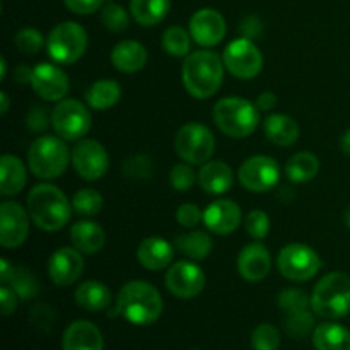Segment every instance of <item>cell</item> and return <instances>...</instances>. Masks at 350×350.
<instances>
[{"mask_svg": "<svg viewBox=\"0 0 350 350\" xmlns=\"http://www.w3.org/2000/svg\"><path fill=\"white\" fill-rule=\"evenodd\" d=\"M224 62L215 51L198 50L185 57L181 79L190 96L208 99L215 96L224 81Z\"/></svg>", "mask_w": 350, "mask_h": 350, "instance_id": "obj_1", "label": "cell"}, {"mask_svg": "<svg viewBox=\"0 0 350 350\" xmlns=\"http://www.w3.org/2000/svg\"><path fill=\"white\" fill-rule=\"evenodd\" d=\"M164 304L159 291L146 280H132L120 289L116 297V311L129 323L147 327L163 314Z\"/></svg>", "mask_w": 350, "mask_h": 350, "instance_id": "obj_2", "label": "cell"}, {"mask_svg": "<svg viewBox=\"0 0 350 350\" xmlns=\"http://www.w3.org/2000/svg\"><path fill=\"white\" fill-rule=\"evenodd\" d=\"M27 212L38 228L46 232H57L70 221L72 202H68L58 187L41 183L31 188L27 195Z\"/></svg>", "mask_w": 350, "mask_h": 350, "instance_id": "obj_3", "label": "cell"}, {"mask_svg": "<svg viewBox=\"0 0 350 350\" xmlns=\"http://www.w3.org/2000/svg\"><path fill=\"white\" fill-rule=\"evenodd\" d=\"M311 310L325 320H340L350 314V277L332 272L314 286Z\"/></svg>", "mask_w": 350, "mask_h": 350, "instance_id": "obj_4", "label": "cell"}, {"mask_svg": "<svg viewBox=\"0 0 350 350\" xmlns=\"http://www.w3.org/2000/svg\"><path fill=\"white\" fill-rule=\"evenodd\" d=\"M214 122L226 137L245 139L260 125V109L245 98H222L214 106Z\"/></svg>", "mask_w": 350, "mask_h": 350, "instance_id": "obj_5", "label": "cell"}, {"mask_svg": "<svg viewBox=\"0 0 350 350\" xmlns=\"http://www.w3.org/2000/svg\"><path fill=\"white\" fill-rule=\"evenodd\" d=\"M68 154L65 140L58 135H41L31 144L27 150V166L31 173L41 180H57L67 171Z\"/></svg>", "mask_w": 350, "mask_h": 350, "instance_id": "obj_6", "label": "cell"}, {"mask_svg": "<svg viewBox=\"0 0 350 350\" xmlns=\"http://www.w3.org/2000/svg\"><path fill=\"white\" fill-rule=\"evenodd\" d=\"M88 48V33L74 21H64L50 31L46 40L48 55L57 64H75Z\"/></svg>", "mask_w": 350, "mask_h": 350, "instance_id": "obj_7", "label": "cell"}, {"mask_svg": "<svg viewBox=\"0 0 350 350\" xmlns=\"http://www.w3.org/2000/svg\"><path fill=\"white\" fill-rule=\"evenodd\" d=\"M178 156L188 164H205L215 150V137L204 123L191 122L181 126L174 139Z\"/></svg>", "mask_w": 350, "mask_h": 350, "instance_id": "obj_8", "label": "cell"}, {"mask_svg": "<svg viewBox=\"0 0 350 350\" xmlns=\"http://www.w3.org/2000/svg\"><path fill=\"white\" fill-rule=\"evenodd\" d=\"M277 267L287 280L306 282L320 272L321 258L311 246L304 243H291L280 250Z\"/></svg>", "mask_w": 350, "mask_h": 350, "instance_id": "obj_9", "label": "cell"}, {"mask_svg": "<svg viewBox=\"0 0 350 350\" xmlns=\"http://www.w3.org/2000/svg\"><path fill=\"white\" fill-rule=\"evenodd\" d=\"M92 125L89 109L77 99H62L51 111V126L64 140H81L88 135Z\"/></svg>", "mask_w": 350, "mask_h": 350, "instance_id": "obj_10", "label": "cell"}, {"mask_svg": "<svg viewBox=\"0 0 350 350\" xmlns=\"http://www.w3.org/2000/svg\"><path fill=\"white\" fill-rule=\"evenodd\" d=\"M222 62L229 74L243 79V81L255 79L263 68L262 51L250 38L245 36L232 40L226 46L224 53H222Z\"/></svg>", "mask_w": 350, "mask_h": 350, "instance_id": "obj_11", "label": "cell"}, {"mask_svg": "<svg viewBox=\"0 0 350 350\" xmlns=\"http://www.w3.org/2000/svg\"><path fill=\"white\" fill-rule=\"evenodd\" d=\"M72 164L82 180L96 181L108 173L109 156L98 140L81 139L72 149Z\"/></svg>", "mask_w": 350, "mask_h": 350, "instance_id": "obj_12", "label": "cell"}, {"mask_svg": "<svg viewBox=\"0 0 350 350\" xmlns=\"http://www.w3.org/2000/svg\"><path fill=\"white\" fill-rule=\"evenodd\" d=\"M239 183L253 193L272 190L280 180V167L270 156H253L241 164L238 171Z\"/></svg>", "mask_w": 350, "mask_h": 350, "instance_id": "obj_13", "label": "cell"}, {"mask_svg": "<svg viewBox=\"0 0 350 350\" xmlns=\"http://www.w3.org/2000/svg\"><path fill=\"white\" fill-rule=\"evenodd\" d=\"M29 236V212L21 204L5 200L0 205V245L5 250L23 246Z\"/></svg>", "mask_w": 350, "mask_h": 350, "instance_id": "obj_14", "label": "cell"}, {"mask_svg": "<svg viewBox=\"0 0 350 350\" xmlns=\"http://www.w3.org/2000/svg\"><path fill=\"white\" fill-rule=\"evenodd\" d=\"M166 287L180 299H193L205 289V275L193 260H181L167 270Z\"/></svg>", "mask_w": 350, "mask_h": 350, "instance_id": "obj_15", "label": "cell"}, {"mask_svg": "<svg viewBox=\"0 0 350 350\" xmlns=\"http://www.w3.org/2000/svg\"><path fill=\"white\" fill-rule=\"evenodd\" d=\"M31 88L44 101H62L70 89V82L60 67L43 62L33 68Z\"/></svg>", "mask_w": 350, "mask_h": 350, "instance_id": "obj_16", "label": "cell"}, {"mask_svg": "<svg viewBox=\"0 0 350 350\" xmlns=\"http://www.w3.org/2000/svg\"><path fill=\"white\" fill-rule=\"evenodd\" d=\"M84 272L82 253L74 246H64L51 255L48 262V273L51 282L58 287H68L77 282Z\"/></svg>", "mask_w": 350, "mask_h": 350, "instance_id": "obj_17", "label": "cell"}, {"mask_svg": "<svg viewBox=\"0 0 350 350\" xmlns=\"http://www.w3.org/2000/svg\"><path fill=\"white\" fill-rule=\"evenodd\" d=\"M226 19L215 9H200L191 16L190 34L197 44L212 48L221 43L226 36Z\"/></svg>", "mask_w": 350, "mask_h": 350, "instance_id": "obj_18", "label": "cell"}, {"mask_svg": "<svg viewBox=\"0 0 350 350\" xmlns=\"http://www.w3.org/2000/svg\"><path fill=\"white\" fill-rule=\"evenodd\" d=\"M241 208L232 200H215L204 211V224L211 232L228 236L241 224Z\"/></svg>", "mask_w": 350, "mask_h": 350, "instance_id": "obj_19", "label": "cell"}, {"mask_svg": "<svg viewBox=\"0 0 350 350\" xmlns=\"http://www.w3.org/2000/svg\"><path fill=\"white\" fill-rule=\"evenodd\" d=\"M272 270V256L262 243H252L238 256V272L248 282H260Z\"/></svg>", "mask_w": 350, "mask_h": 350, "instance_id": "obj_20", "label": "cell"}, {"mask_svg": "<svg viewBox=\"0 0 350 350\" xmlns=\"http://www.w3.org/2000/svg\"><path fill=\"white\" fill-rule=\"evenodd\" d=\"M105 338L94 323L85 320L68 325L62 337V350H103Z\"/></svg>", "mask_w": 350, "mask_h": 350, "instance_id": "obj_21", "label": "cell"}, {"mask_svg": "<svg viewBox=\"0 0 350 350\" xmlns=\"http://www.w3.org/2000/svg\"><path fill=\"white\" fill-rule=\"evenodd\" d=\"M174 248L167 239L159 238V236H150L146 238L137 248V260L144 269L150 272H159L170 267L174 258Z\"/></svg>", "mask_w": 350, "mask_h": 350, "instance_id": "obj_22", "label": "cell"}, {"mask_svg": "<svg viewBox=\"0 0 350 350\" xmlns=\"http://www.w3.org/2000/svg\"><path fill=\"white\" fill-rule=\"evenodd\" d=\"M146 46L139 41L123 40L111 50V64L122 74H135L142 70L147 64Z\"/></svg>", "mask_w": 350, "mask_h": 350, "instance_id": "obj_23", "label": "cell"}, {"mask_svg": "<svg viewBox=\"0 0 350 350\" xmlns=\"http://www.w3.org/2000/svg\"><path fill=\"white\" fill-rule=\"evenodd\" d=\"M0 280L5 286L12 287L21 301H29L40 293V284L29 270L23 267H14L5 258L0 260Z\"/></svg>", "mask_w": 350, "mask_h": 350, "instance_id": "obj_24", "label": "cell"}, {"mask_svg": "<svg viewBox=\"0 0 350 350\" xmlns=\"http://www.w3.org/2000/svg\"><path fill=\"white\" fill-rule=\"evenodd\" d=\"M234 183L232 170L222 161H207L198 171V185L208 195H222Z\"/></svg>", "mask_w": 350, "mask_h": 350, "instance_id": "obj_25", "label": "cell"}, {"mask_svg": "<svg viewBox=\"0 0 350 350\" xmlns=\"http://www.w3.org/2000/svg\"><path fill=\"white\" fill-rule=\"evenodd\" d=\"M263 132L267 139L279 147H289L299 139V125L296 120L284 113H273L265 118Z\"/></svg>", "mask_w": 350, "mask_h": 350, "instance_id": "obj_26", "label": "cell"}, {"mask_svg": "<svg viewBox=\"0 0 350 350\" xmlns=\"http://www.w3.org/2000/svg\"><path fill=\"white\" fill-rule=\"evenodd\" d=\"M27 171L23 161L12 154H3L0 159V193L14 197L26 187Z\"/></svg>", "mask_w": 350, "mask_h": 350, "instance_id": "obj_27", "label": "cell"}, {"mask_svg": "<svg viewBox=\"0 0 350 350\" xmlns=\"http://www.w3.org/2000/svg\"><path fill=\"white\" fill-rule=\"evenodd\" d=\"M70 241L74 248L84 255H94L105 246L106 232L98 222L79 221L70 229Z\"/></svg>", "mask_w": 350, "mask_h": 350, "instance_id": "obj_28", "label": "cell"}, {"mask_svg": "<svg viewBox=\"0 0 350 350\" xmlns=\"http://www.w3.org/2000/svg\"><path fill=\"white\" fill-rule=\"evenodd\" d=\"M75 303L79 308L91 313L105 311L111 304V291L99 280H85L75 289Z\"/></svg>", "mask_w": 350, "mask_h": 350, "instance_id": "obj_29", "label": "cell"}, {"mask_svg": "<svg viewBox=\"0 0 350 350\" xmlns=\"http://www.w3.org/2000/svg\"><path fill=\"white\" fill-rule=\"evenodd\" d=\"M313 345L317 350H350V330L334 321L318 325L313 330Z\"/></svg>", "mask_w": 350, "mask_h": 350, "instance_id": "obj_30", "label": "cell"}, {"mask_svg": "<svg viewBox=\"0 0 350 350\" xmlns=\"http://www.w3.org/2000/svg\"><path fill=\"white\" fill-rule=\"evenodd\" d=\"M122 99V88L116 81L111 79H101L96 81L85 92V101L96 111H106L118 105Z\"/></svg>", "mask_w": 350, "mask_h": 350, "instance_id": "obj_31", "label": "cell"}, {"mask_svg": "<svg viewBox=\"0 0 350 350\" xmlns=\"http://www.w3.org/2000/svg\"><path fill=\"white\" fill-rule=\"evenodd\" d=\"M171 9V0H130V14L140 26H157Z\"/></svg>", "mask_w": 350, "mask_h": 350, "instance_id": "obj_32", "label": "cell"}, {"mask_svg": "<svg viewBox=\"0 0 350 350\" xmlns=\"http://www.w3.org/2000/svg\"><path fill=\"white\" fill-rule=\"evenodd\" d=\"M174 246L185 256H188L193 262H198V260H205L211 255L212 238L208 236V232L195 229V231L176 236L174 238Z\"/></svg>", "mask_w": 350, "mask_h": 350, "instance_id": "obj_33", "label": "cell"}, {"mask_svg": "<svg viewBox=\"0 0 350 350\" xmlns=\"http://www.w3.org/2000/svg\"><path fill=\"white\" fill-rule=\"evenodd\" d=\"M320 171V161L311 152H296L286 164V174L293 183L311 181Z\"/></svg>", "mask_w": 350, "mask_h": 350, "instance_id": "obj_34", "label": "cell"}, {"mask_svg": "<svg viewBox=\"0 0 350 350\" xmlns=\"http://www.w3.org/2000/svg\"><path fill=\"white\" fill-rule=\"evenodd\" d=\"M191 34L181 26H171L163 33V48L167 55L174 58H183L190 55Z\"/></svg>", "mask_w": 350, "mask_h": 350, "instance_id": "obj_35", "label": "cell"}, {"mask_svg": "<svg viewBox=\"0 0 350 350\" xmlns=\"http://www.w3.org/2000/svg\"><path fill=\"white\" fill-rule=\"evenodd\" d=\"M72 208L81 217H94L103 208V197L94 188H82L72 197Z\"/></svg>", "mask_w": 350, "mask_h": 350, "instance_id": "obj_36", "label": "cell"}, {"mask_svg": "<svg viewBox=\"0 0 350 350\" xmlns=\"http://www.w3.org/2000/svg\"><path fill=\"white\" fill-rule=\"evenodd\" d=\"M101 21L106 29L113 31V33H123V31L129 29L130 24L129 12L115 2H108L103 7Z\"/></svg>", "mask_w": 350, "mask_h": 350, "instance_id": "obj_37", "label": "cell"}, {"mask_svg": "<svg viewBox=\"0 0 350 350\" xmlns=\"http://www.w3.org/2000/svg\"><path fill=\"white\" fill-rule=\"evenodd\" d=\"M122 171L130 180H149L154 174V163L146 154H135L123 163Z\"/></svg>", "mask_w": 350, "mask_h": 350, "instance_id": "obj_38", "label": "cell"}, {"mask_svg": "<svg viewBox=\"0 0 350 350\" xmlns=\"http://www.w3.org/2000/svg\"><path fill=\"white\" fill-rule=\"evenodd\" d=\"M253 350H279L280 334L273 325L262 323L252 334Z\"/></svg>", "mask_w": 350, "mask_h": 350, "instance_id": "obj_39", "label": "cell"}, {"mask_svg": "<svg viewBox=\"0 0 350 350\" xmlns=\"http://www.w3.org/2000/svg\"><path fill=\"white\" fill-rule=\"evenodd\" d=\"M279 308L287 314L308 311L311 308V297L301 289H284L279 296Z\"/></svg>", "mask_w": 350, "mask_h": 350, "instance_id": "obj_40", "label": "cell"}, {"mask_svg": "<svg viewBox=\"0 0 350 350\" xmlns=\"http://www.w3.org/2000/svg\"><path fill=\"white\" fill-rule=\"evenodd\" d=\"M16 48L24 55H36L44 43L43 34L34 27H24L14 38Z\"/></svg>", "mask_w": 350, "mask_h": 350, "instance_id": "obj_41", "label": "cell"}, {"mask_svg": "<svg viewBox=\"0 0 350 350\" xmlns=\"http://www.w3.org/2000/svg\"><path fill=\"white\" fill-rule=\"evenodd\" d=\"M245 229L253 239L260 241V239L267 238L270 231V219L267 215V212L263 211H252L248 215H246L245 221Z\"/></svg>", "mask_w": 350, "mask_h": 350, "instance_id": "obj_42", "label": "cell"}, {"mask_svg": "<svg viewBox=\"0 0 350 350\" xmlns=\"http://www.w3.org/2000/svg\"><path fill=\"white\" fill-rule=\"evenodd\" d=\"M286 330L293 337H306L313 330V313L310 310L301 311V313L287 314Z\"/></svg>", "mask_w": 350, "mask_h": 350, "instance_id": "obj_43", "label": "cell"}, {"mask_svg": "<svg viewBox=\"0 0 350 350\" xmlns=\"http://www.w3.org/2000/svg\"><path fill=\"white\" fill-rule=\"evenodd\" d=\"M195 171L191 170V164H176L170 173L171 187L176 191H188L195 183Z\"/></svg>", "mask_w": 350, "mask_h": 350, "instance_id": "obj_44", "label": "cell"}, {"mask_svg": "<svg viewBox=\"0 0 350 350\" xmlns=\"http://www.w3.org/2000/svg\"><path fill=\"white\" fill-rule=\"evenodd\" d=\"M176 221L183 228L193 229L204 221V211H200V207L195 204H183L178 207Z\"/></svg>", "mask_w": 350, "mask_h": 350, "instance_id": "obj_45", "label": "cell"}, {"mask_svg": "<svg viewBox=\"0 0 350 350\" xmlns=\"http://www.w3.org/2000/svg\"><path fill=\"white\" fill-rule=\"evenodd\" d=\"M53 310H51L48 304H36V306L31 310V321H33V325H36L38 328H41V330H50L51 325H53Z\"/></svg>", "mask_w": 350, "mask_h": 350, "instance_id": "obj_46", "label": "cell"}, {"mask_svg": "<svg viewBox=\"0 0 350 350\" xmlns=\"http://www.w3.org/2000/svg\"><path fill=\"white\" fill-rule=\"evenodd\" d=\"M64 3L70 12L79 14V16H89L101 9L105 0H64Z\"/></svg>", "mask_w": 350, "mask_h": 350, "instance_id": "obj_47", "label": "cell"}, {"mask_svg": "<svg viewBox=\"0 0 350 350\" xmlns=\"http://www.w3.org/2000/svg\"><path fill=\"white\" fill-rule=\"evenodd\" d=\"M48 123H51V116H48V111L41 106H34L27 113V126L33 132H43V130H46Z\"/></svg>", "mask_w": 350, "mask_h": 350, "instance_id": "obj_48", "label": "cell"}, {"mask_svg": "<svg viewBox=\"0 0 350 350\" xmlns=\"http://www.w3.org/2000/svg\"><path fill=\"white\" fill-rule=\"evenodd\" d=\"M17 303H19V296L16 294V291L2 284V287H0V306H2L3 317H10L12 313H16Z\"/></svg>", "mask_w": 350, "mask_h": 350, "instance_id": "obj_49", "label": "cell"}, {"mask_svg": "<svg viewBox=\"0 0 350 350\" xmlns=\"http://www.w3.org/2000/svg\"><path fill=\"white\" fill-rule=\"evenodd\" d=\"M241 33L243 36L252 40V38L258 36V34L262 33V23H260L255 16L246 17V19L241 23Z\"/></svg>", "mask_w": 350, "mask_h": 350, "instance_id": "obj_50", "label": "cell"}, {"mask_svg": "<svg viewBox=\"0 0 350 350\" xmlns=\"http://www.w3.org/2000/svg\"><path fill=\"white\" fill-rule=\"evenodd\" d=\"M255 105L258 106L260 111H270V109H272V108H275L277 96L273 94V92H270V91L262 92V94H260L258 98H256Z\"/></svg>", "mask_w": 350, "mask_h": 350, "instance_id": "obj_51", "label": "cell"}, {"mask_svg": "<svg viewBox=\"0 0 350 350\" xmlns=\"http://www.w3.org/2000/svg\"><path fill=\"white\" fill-rule=\"evenodd\" d=\"M14 75H16V81L19 84H31V77H33V68H29L27 65H19V67L14 70Z\"/></svg>", "mask_w": 350, "mask_h": 350, "instance_id": "obj_52", "label": "cell"}, {"mask_svg": "<svg viewBox=\"0 0 350 350\" xmlns=\"http://www.w3.org/2000/svg\"><path fill=\"white\" fill-rule=\"evenodd\" d=\"M340 149H342V152L345 154V156L350 157V129L347 130V132L344 133V135H342V139H340Z\"/></svg>", "mask_w": 350, "mask_h": 350, "instance_id": "obj_53", "label": "cell"}, {"mask_svg": "<svg viewBox=\"0 0 350 350\" xmlns=\"http://www.w3.org/2000/svg\"><path fill=\"white\" fill-rule=\"evenodd\" d=\"M0 101H2V108H0V111H2V115H5L7 109H9V98H7L5 91L0 92Z\"/></svg>", "mask_w": 350, "mask_h": 350, "instance_id": "obj_54", "label": "cell"}, {"mask_svg": "<svg viewBox=\"0 0 350 350\" xmlns=\"http://www.w3.org/2000/svg\"><path fill=\"white\" fill-rule=\"evenodd\" d=\"M0 68H2V74H0V81H3V79H5V68H7V64H5V58H2V60H0Z\"/></svg>", "mask_w": 350, "mask_h": 350, "instance_id": "obj_55", "label": "cell"}, {"mask_svg": "<svg viewBox=\"0 0 350 350\" xmlns=\"http://www.w3.org/2000/svg\"><path fill=\"white\" fill-rule=\"evenodd\" d=\"M344 219H345V224H347V228L350 229V205L347 207V211H345Z\"/></svg>", "mask_w": 350, "mask_h": 350, "instance_id": "obj_56", "label": "cell"}, {"mask_svg": "<svg viewBox=\"0 0 350 350\" xmlns=\"http://www.w3.org/2000/svg\"><path fill=\"white\" fill-rule=\"evenodd\" d=\"M190 350H200V349H190Z\"/></svg>", "mask_w": 350, "mask_h": 350, "instance_id": "obj_57", "label": "cell"}]
</instances>
